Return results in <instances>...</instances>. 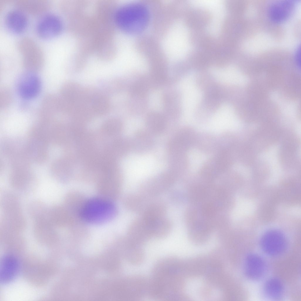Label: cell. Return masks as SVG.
Returning <instances> with one entry per match:
<instances>
[{
  "label": "cell",
  "instance_id": "1",
  "mask_svg": "<svg viewBox=\"0 0 301 301\" xmlns=\"http://www.w3.org/2000/svg\"><path fill=\"white\" fill-rule=\"evenodd\" d=\"M149 20L148 9L139 3L124 5L117 10L115 15V21L118 27L126 33L132 34L143 31Z\"/></svg>",
  "mask_w": 301,
  "mask_h": 301
},
{
  "label": "cell",
  "instance_id": "2",
  "mask_svg": "<svg viewBox=\"0 0 301 301\" xmlns=\"http://www.w3.org/2000/svg\"><path fill=\"white\" fill-rule=\"evenodd\" d=\"M116 213L114 205L107 200L99 198L90 199L82 207L80 213L86 222L93 224L106 222L113 218Z\"/></svg>",
  "mask_w": 301,
  "mask_h": 301
},
{
  "label": "cell",
  "instance_id": "3",
  "mask_svg": "<svg viewBox=\"0 0 301 301\" xmlns=\"http://www.w3.org/2000/svg\"><path fill=\"white\" fill-rule=\"evenodd\" d=\"M1 202V223L19 231L24 229L26 220L17 197L13 193L7 192L3 195Z\"/></svg>",
  "mask_w": 301,
  "mask_h": 301
},
{
  "label": "cell",
  "instance_id": "4",
  "mask_svg": "<svg viewBox=\"0 0 301 301\" xmlns=\"http://www.w3.org/2000/svg\"><path fill=\"white\" fill-rule=\"evenodd\" d=\"M18 48L26 71L36 73L41 69L44 62L43 54L33 41L29 38H24L19 43Z\"/></svg>",
  "mask_w": 301,
  "mask_h": 301
},
{
  "label": "cell",
  "instance_id": "5",
  "mask_svg": "<svg viewBox=\"0 0 301 301\" xmlns=\"http://www.w3.org/2000/svg\"><path fill=\"white\" fill-rule=\"evenodd\" d=\"M41 88V81L36 73L26 71L20 76L16 82L17 92L25 100H30L37 97Z\"/></svg>",
  "mask_w": 301,
  "mask_h": 301
},
{
  "label": "cell",
  "instance_id": "6",
  "mask_svg": "<svg viewBox=\"0 0 301 301\" xmlns=\"http://www.w3.org/2000/svg\"><path fill=\"white\" fill-rule=\"evenodd\" d=\"M127 236L136 243L143 246L148 241L154 238L153 222L140 216L131 223Z\"/></svg>",
  "mask_w": 301,
  "mask_h": 301
},
{
  "label": "cell",
  "instance_id": "7",
  "mask_svg": "<svg viewBox=\"0 0 301 301\" xmlns=\"http://www.w3.org/2000/svg\"><path fill=\"white\" fill-rule=\"evenodd\" d=\"M63 28V24L61 19L55 14H49L40 19L37 24L36 30L41 38L48 39L59 34Z\"/></svg>",
  "mask_w": 301,
  "mask_h": 301
},
{
  "label": "cell",
  "instance_id": "8",
  "mask_svg": "<svg viewBox=\"0 0 301 301\" xmlns=\"http://www.w3.org/2000/svg\"><path fill=\"white\" fill-rule=\"evenodd\" d=\"M296 1L284 0L275 1L269 6L268 16L271 21L276 24L287 21L291 16L295 9Z\"/></svg>",
  "mask_w": 301,
  "mask_h": 301
},
{
  "label": "cell",
  "instance_id": "9",
  "mask_svg": "<svg viewBox=\"0 0 301 301\" xmlns=\"http://www.w3.org/2000/svg\"><path fill=\"white\" fill-rule=\"evenodd\" d=\"M60 96L73 104L87 103L85 89L75 82L69 81L63 84L61 88Z\"/></svg>",
  "mask_w": 301,
  "mask_h": 301
},
{
  "label": "cell",
  "instance_id": "10",
  "mask_svg": "<svg viewBox=\"0 0 301 301\" xmlns=\"http://www.w3.org/2000/svg\"><path fill=\"white\" fill-rule=\"evenodd\" d=\"M27 18L21 10L13 9L8 11L4 19V24L7 29L15 34L21 33L27 26Z\"/></svg>",
  "mask_w": 301,
  "mask_h": 301
},
{
  "label": "cell",
  "instance_id": "11",
  "mask_svg": "<svg viewBox=\"0 0 301 301\" xmlns=\"http://www.w3.org/2000/svg\"><path fill=\"white\" fill-rule=\"evenodd\" d=\"M0 282L6 283L13 280L18 275L20 265L18 260L11 255H6L1 259L0 265Z\"/></svg>",
  "mask_w": 301,
  "mask_h": 301
},
{
  "label": "cell",
  "instance_id": "12",
  "mask_svg": "<svg viewBox=\"0 0 301 301\" xmlns=\"http://www.w3.org/2000/svg\"><path fill=\"white\" fill-rule=\"evenodd\" d=\"M285 239L280 232L271 230L266 233L262 239L264 249L269 253L276 254L280 252L285 247Z\"/></svg>",
  "mask_w": 301,
  "mask_h": 301
},
{
  "label": "cell",
  "instance_id": "13",
  "mask_svg": "<svg viewBox=\"0 0 301 301\" xmlns=\"http://www.w3.org/2000/svg\"><path fill=\"white\" fill-rule=\"evenodd\" d=\"M125 239L124 253L126 259L133 265L141 264L145 257L143 246L135 243L127 236Z\"/></svg>",
  "mask_w": 301,
  "mask_h": 301
},
{
  "label": "cell",
  "instance_id": "14",
  "mask_svg": "<svg viewBox=\"0 0 301 301\" xmlns=\"http://www.w3.org/2000/svg\"><path fill=\"white\" fill-rule=\"evenodd\" d=\"M65 208L60 205H54L49 209V219L55 227L65 226L68 223L69 216Z\"/></svg>",
  "mask_w": 301,
  "mask_h": 301
},
{
  "label": "cell",
  "instance_id": "15",
  "mask_svg": "<svg viewBox=\"0 0 301 301\" xmlns=\"http://www.w3.org/2000/svg\"><path fill=\"white\" fill-rule=\"evenodd\" d=\"M91 106L94 114L103 116L107 113L110 109V102L105 96L98 93L93 99Z\"/></svg>",
  "mask_w": 301,
  "mask_h": 301
},
{
  "label": "cell",
  "instance_id": "16",
  "mask_svg": "<svg viewBox=\"0 0 301 301\" xmlns=\"http://www.w3.org/2000/svg\"><path fill=\"white\" fill-rule=\"evenodd\" d=\"M49 209L45 204L40 201L31 202L28 206V211L31 217L34 221L49 219Z\"/></svg>",
  "mask_w": 301,
  "mask_h": 301
},
{
  "label": "cell",
  "instance_id": "17",
  "mask_svg": "<svg viewBox=\"0 0 301 301\" xmlns=\"http://www.w3.org/2000/svg\"><path fill=\"white\" fill-rule=\"evenodd\" d=\"M248 259L246 270L248 275L252 277H258L264 270V265L262 261L256 256H251Z\"/></svg>",
  "mask_w": 301,
  "mask_h": 301
},
{
  "label": "cell",
  "instance_id": "18",
  "mask_svg": "<svg viewBox=\"0 0 301 301\" xmlns=\"http://www.w3.org/2000/svg\"><path fill=\"white\" fill-rule=\"evenodd\" d=\"M147 120L148 124L155 130L162 129L164 126L165 121L164 117L157 112L150 113L147 116Z\"/></svg>",
  "mask_w": 301,
  "mask_h": 301
},
{
  "label": "cell",
  "instance_id": "19",
  "mask_svg": "<svg viewBox=\"0 0 301 301\" xmlns=\"http://www.w3.org/2000/svg\"><path fill=\"white\" fill-rule=\"evenodd\" d=\"M121 126V122L119 120L112 118L107 120L104 122L103 125V129L110 134H113L116 131H119Z\"/></svg>",
  "mask_w": 301,
  "mask_h": 301
},
{
  "label": "cell",
  "instance_id": "20",
  "mask_svg": "<svg viewBox=\"0 0 301 301\" xmlns=\"http://www.w3.org/2000/svg\"><path fill=\"white\" fill-rule=\"evenodd\" d=\"M18 4H21V5H22V6H24V7L23 8L26 9V10H29V11H31V12L33 11L34 12V9H35L36 12H37V11L36 9H38L39 12H41V11L39 9H44V8L41 7H44L42 6L44 5V4H46L47 3L46 2H44L42 1H22L21 2H18Z\"/></svg>",
  "mask_w": 301,
  "mask_h": 301
},
{
  "label": "cell",
  "instance_id": "21",
  "mask_svg": "<svg viewBox=\"0 0 301 301\" xmlns=\"http://www.w3.org/2000/svg\"><path fill=\"white\" fill-rule=\"evenodd\" d=\"M9 90L6 88H3L1 91L0 94V107L4 108L8 107L11 103L12 95Z\"/></svg>",
  "mask_w": 301,
  "mask_h": 301
},
{
  "label": "cell",
  "instance_id": "22",
  "mask_svg": "<svg viewBox=\"0 0 301 301\" xmlns=\"http://www.w3.org/2000/svg\"><path fill=\"white\" fill-rule=\"evenodd\" d=\"M281 288L280 283L275 280L269 281L266 286V290L268 293L273 297L277 296L280 294Z\"/></svg>",
  "mask_w": 301,
  "mask_h": 301
},
{
  "label": "cell",
  "instance_id": "23",
  "mask_svg": "<svg viewBox=\"0 0 301 301\" xmlns=\"http://www.w3.org/2000/svg\"><path fill=\"white\" fill-rule=\"evenodd\" d=\"M295 59L297 63L299 64L300 62V46H299L297 48L295 53Z\"/></svg>",
  "mask_w": 301,
  "mask_h": 301
}]
</instances>
